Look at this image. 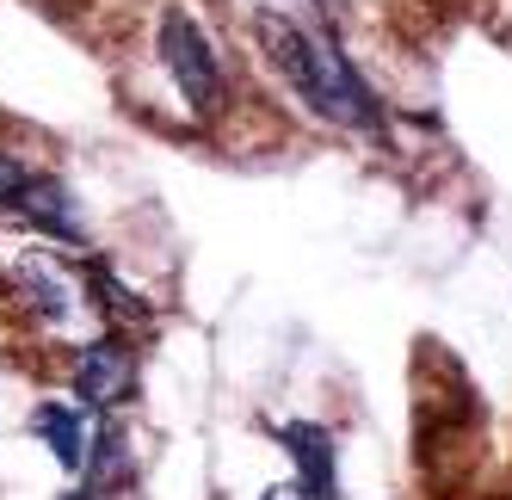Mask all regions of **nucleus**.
Instances as JSON below:
<instances>
[{
	"mask_svg": "<svg viewBox=\"0 0 512 500\" xmlns=\"http://www.w3.org/2000/svg\"><path fill=\"white\" fill-rule=\"evenodd\" d=\"M155 44H161V62H167V81L179 87V99L192 105V118H216L223 112V62H216L210 38L192 25V13H161V31H155Z\"/></svg>",
	"mask_w": 512,
	"mask_h": 500,
	"instance_id": "f03ea898",
	"label": "nucleus"
},
{
	"mask_svg": "<svg viewBox=\"0 0 512 500\" xmlns=\"http://www.w3.org/2000/svg\"><path fill=\"white\" fill-rule=\"evenodd\" d=\"M13 291H19V303L38 321H50V328H75V321L93 315L81 278L68 272L56 254H19L13 260Z\"/></svg>",
	"mask_w": 512,
	"mask_h": 500,
	"instance_id": "7ed1b4c3",
	"label": "nucleus"
},
{
	"mask_svg": "<svg viewBox=\"0 0 512 500\" xmlns=\"http://www.w3.org/2000/svg\"><path fill=\"white\" fill-rule=\"evenodd\" d=\"M253 31H260V50L272 56V68L303 93L309 112H321L327 124H346V130H377V93L364 87V75L346 62V50L334 44L327 25H297L284 13H260Z\"/></svg>",
	"mask_w": 512,
	"mask_h": 500,
	"instance_id": "f257e3e1",
	"label": "nucleus"
},
{
	"mask_svg": "<svg viewBox=\"0 0 512 500\" xmlns=\"http://www.w3.org/2000/svg\"><path fill=\"white\" fill-rule=\"evenodd\" d=\"M7 210H13L19 223L56 235V241H81V235H87L81 204H75V192H68V180H56V173H31V180L19 186V198H13Z\"/></svg>",
	"mask_w": 512,
	"mask_h": 500,
	"instance_id": "423d86ee",
	"label": "nucleus"
},
{
	"mask_svg": "<svg viewBox=\"0 0 512 500\" xmlns=\"http://www.w3.org/2000/svg\"><path fill=\"white\" fill-rule=\"evenodd\" d=\"M31 433L50 445V457L62 463L68 476H87V457H93V420L81 402H44L31 414Z\"/></svg>",
	"mask_w": 512,
	"mask_h": 500,
	"instance_id": "0eeeda50",
	"label": "nucleus"
},
{
	"mask_svg": "<svg viewBox=\"0 0 512 500\" xmlns=\"http://www.w3.org/2000/svg\"><path fill=\"white\" fill-rule=\"evenodd\" d=\"M278 445L297 463V488L303 500H340V463H334V433L321 420H284Z\"/></svg>",
	"mask_w": 512,
	"mask_h": 500,
	"instance_id": "39448f33",
	"label": "nucleus"
},
{
	"mask_svg": "<svg viewBox=\"0 0 512 500\" xmlns=\"http://www.w3.org/2000/svg\"><path fill=\"white\" fill-rule=\"evenodd\" d=\"M25 180H31V173H25L13 155H0V210H7V204L19 198V186H25Z\"/></svg>",
	"mask_w": 512,
	"mask_h": 500,
	"instance_id": "1a4fd4ad",
	"label": "nucleus"
},
{
	"mask_svg": "<svg viewBox=\"0 0 512 500\" xmlns=\"http://www.w3.org/2000/svg\"><path fill=\"white\" fill-rule=\"evenodd\" d=\"M260 500H303V488H297V482H278V488H266Z\"/></svg>",
	"mask_w": 512,
	"mask_h": 500,
	"instance_id": "9d476101",
	"label": "nucleus"
},
{
	"mask_svg": "<svg viewBox=\"0 0 512 500\" xmlns=\"http://www.w3.org/2000/svg\"><path fill=\"white\" fill-rule=\"evenodd\" d=\"M93 297H99V309H112V315L124 309V321H149V303L130 297V291H124V284L105 272V266H93Z\"/></svg>",
	"mask_w": 512,
	"mask_h": 500,
	"instance_id": "6e6552de",
	"label": "nucleus"
},
{
	"mask_svg": "<svg viewBox=\"0 0 512 500\" xmlns=\"http://www.w3.org/2000/svg\"><path fill=\"white\" fill-rule=\"evenodd\" d=\"M130 383H136V359H130V346H118V334H99L75 352V396L81 408H118L130 396Z\"/></svg>",
	"mask_w": 512,
	"mask_h": 500,
	"instance_id": "20e7f679",
	"label": "nucleus"
}]
</instances>
